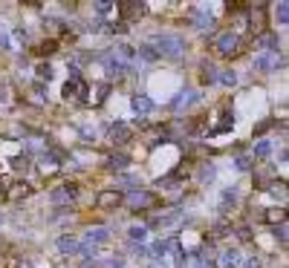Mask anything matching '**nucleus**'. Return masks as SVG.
<instances>
[{
	"instance_id": "obj_1",
	"label": "nucleus",
	"mask_w": 289,
	"mask_h": 268,
	"mask_svg": "<svg viewBox=\"0 0 289 268\" xmlns=\"http://www.w3.org/2000/svg\"><path fill=\"white\" fill-rule=\"evenodd\" d=\"M154 44H156L154 49L159 52V58H162V55H168V58H182V52H185V49H182V41L177 35H156Z\"/></svg>"
},
{
	"instance_id": "obj_2",
	"label": "nucleus",
	"mask_w": 289,
	"mask_h": 268,
	"mask_svg": "<svg viewBox=\"0 0 289 268\" xmlns=\"http://www.w3.org/2000/svg\"><path fill=\"white\" fill-rule=\"evenodd\" d=\"M127 205L133 208V211H148V208L159 205V199H156L154 193H148V190H136V193L127 196Z\"/></svg>"
},
{
	"instance_id": "obj_3",
	"label": "nucleus",
	"mask_w": 289,
	"mask_h": 268,
	"mask_svg": "<svg viewBox=\"0 0 289 268\" xmlns=\"http://www.w3.org/2000/svg\"><path fill=\"white\" fill-rule=\"evenodd\" d=\"M280 66V52H257L254 55V70L257 72H275Z\"/></svg>"
},
{
	"instance_id": "obj_4",
	"label": "nucleus",
	"mask_w": 289,
	"mask_h": 268,
	"mask_svg": "<svg viewBox=\"0 0 289 268\" xmlns=\"http://www.w3.org/2000/svg\"><path fill=\"white\" fill-rule=\"evenodd\" d=\"M237 44H240V41H237L235 32H223V35L214 38V46H217V52H220V55H237V52H240Z\"/></svg>"
},
{
	"instance_id": "obj_5",
	"label": "nucleus",
	"mask_w": 289,
	"mask_h": 268,
	"mask_svg": "<svg viewBox=\"0 0 289 268\" xmlns=\"http://www.w3.org/2000/svg\"><path fill=\"white\" fill-rule=\"evenodd\" d=\"M75 196H78V185H75V182H67L64 188L52 190V202H55V205H64V202H72Z\"/></svg>"
},
{
	"instance_id": "obj_6",
	"label": "nucleus",
	"mask_w": 289,
	"mask_h": 268,
	"mask_svg": "<svg viewBox=\"0 0 289 268\" xmlns=\"http://www.w3.org/2000/svg\"><path fill=\"white\" fill-rule=\"evenodd\" d=\"M99 208H104V211H113V208H119L122 202H125V196L119 193V190H104V193H99Z\"/></svg>"
},
{
	"instance_id": "obj_7",
	"label": "nucleus",
	"mask_w": 289,
	"mask_h": 268,
	"mask_svg": "<svg viewBox=\"0 0 289 268\" xmlns=\"http://www.w3.org/2000/svg\"><path fill=\"white\" fill-rule=\"evenodd\" d=\"M130 124H125V121H116V124L110 127V142L113 144H125V142H130Z\"/></svg>"
},
{
	"instance_id": "obj_8",
	"label": "nucleus",
	"mask_w": 289,
	"mask_h": 268,
	"mask_svg": "<svg viewBox=\"0 0 289 268\" xmlns=\"http://www.w3.org/2000/svg\"><path fill=\"white\" fill-rule=\"evenodd\" d=\"M130 107H133L136 116H151V113H154V101L139 92V95H133V98H130Z\"/></svg>"
},
{
	"instance_id": "obj_9",
	"label": "nucleus",
	"mask_w": 289,
	"mask_h": 268,
	"mask_svg": "<svg viewBox=\"0 0 289 268\" xmlns=\"http://www.w3.org/2000/svg\"><path fill=\"white\" fill-rule=\"evenodd\" d=\"M116 12H119V18H122L119 23H127L130 18L142 15V12H144V6H142V3H119V6H116Z\"/></svg>"
},
{
	"instance_id": "obj_10",
	"label": "nucleus",
	"mask_w": 289,
	"mask_h": 268,
	"mask_svg": "<svg viewBox=\"0 0 289 268\" xmlns=\"http://www.w3.org/2000/svg\"><path fill=\"white\" fill-rule=\"evenodd\" d=\"M263 222L269 225H283V219H286V208H269V211H263L261 214Z\"/></svg>"
},
{
	"instance_id": "obj_11",
	"label": "nucleus",
	"mask_w": 289,
	"mask_h": 268,
	"mask_svg": "<svg viewBox=\"0 0 289 268\" xmlns=\"http://www.w3.org/2000/svg\"><path fill=\"white\" fill-rule=\"evenodd\" d=\"M104 66H107V72H110V75H125V72L130 70V63L119 61L116 55H107V58H104Z\"/></svg>"
},
{
	"instance_id": "obj_12",
	"label": "nucleus",
	"mask_w": 289,
	"mask_h": 268,
	"mask_svg": "<svg viewBox=\"0 0 289 268\" xmlns=\"http://www.w3.org/2000/svg\"><path fill=\"white\" fill-rule=\"evenodd\" d=\"M110 240V231L107 228H93V231H87V245H93V248H96V245H101V242H107Z\"/></svg>"
},
{
	"instance_id": "obj_13",
	"label": "nucleus",
	"mask_w": 289,
	"mask_h": 268,
	"mask_svg": "<svg viewBox=\"0 0 289 268\" xmlns=\"http://www.w3.org/2000/svg\"><path fill=\"white\" fill-rule=\"evenodd\" d=\"M263 29H266V9L257 6V12H252V32L254 35H263Z\"/></svg>"
},
{
	"instance_id": "obj_14",
	"label": "nucleus",
	"mask_w": 289,
	"mask_h": 268,
	"mask_svg": "<svg viewBox=\"0 0 289 268\" xmlns=\"http://www.w3.org/2000/svg\"><path fill=\"white\" fill-rule=\"evenodd\" d=\"M220 265H223V268H237V265H243L240 251H226V254L220 257Z\"/></svg>"
},
{
	"instance_id": "obj_15",
	"label": "nucleus",
	"mask_w": 289,
	"mask_h": 268,
	"mask_svg": "<svg viewBox=\"0 0 289 268\" xmlns=\"http://www.w3.org/2000/svg\"><path fill=\"white\" fill-rule=\"evenodd\" d=\"M194 15V26H199V29H211V23H214V18H211V12H206V9H194L191 12Z\"/></svg>"
},
{
	"instance_id": "obj_16",
	"label": "nucleus",
	"mask_w": 289,
	"mask_h": 268,
	"mask_svg": "<svg viewBox=\"0 0 289 268\" xmlns=\"http://www.w3.org/2000/svg\"><path fill=\"white\" fill-rule=\"evenodd\" d=\"M32 52L41 55V58H46V55H55V52H58V41H55V38H49V41H44L41 46H35Z\"/></svg>"
},
{
	"instance_id": "obj_17",
	"label": "nucleus",
	"mask_w": 289,
	"mask_h": 268,
	"mask_svg": "<svg viewBox=\"0 0 289 268\" xmlns=\"http://www.w3.org/2000/svg\"><path fill=\"white\" fill-rule=\"evenodd\" d=\"M58 251H61V254H75V251H78V240H75V237H61V240H58Z\"/></svg>"
},
{
	"instance_id": "obj_18",
	"label": "nucleus",
	"mask_w": 289,
	"mask_h": 268,
	"mask_svg": "<svg viewBox=\"0 0 289 268\" xmlns=\"http://www.w3.org/2000/svg\"><path fill=\"white\" fill-rule=\"evenodd\" d=\"M136 55L144 58V61H159V52L154 49V44H142L139 49H136Z\"/></svg>"
},
{
	"instance_id": "obj_19",
	"label": "nucleus",
	"mask_w": 289,
	"mask_h": 268,
	"mask_svg": "<svg viewBox=\"0 0 289 268\" xmlns=\"http://www.w3.org/2000/svg\"><path fill=\"white\" fill-rule=\"evenodd\" d=\"M269 153H272V142L269 139H257V144H254V156H257V159H266Z\"/></svg>"
},
{
	"instance_id": "obj_20",
	"label": "nucleus",
	"mask_w": 289,
	"mask_h": 268,
	"mask_svg": "<svg viewBox=\"0 0 289 268\" xmlns=\"http://www.w3.org/2000/svg\"><path fill=\"white\" fill-rule=\"evenodd\" d=\"M127 161H130V159H127L125 153H116V156H110L107 168H110V170H125V168H127Z\"/></svg>"
},
{
	"instance_id": "obj_21",
	"label": "nucleus",
	"mask_w": 289,
	"mask_h": 268,
	"mask_svg": "<svg viewBox=\"0 0 289 268\" xmlns=\"http://www.w3.org/2000/svg\"><path fill=\"white\" fill-rule=\"evenodd\" d=\"M35 75H38L41 81H49V78L55 75V70L49 66V63H38V66H35Z\"/></svg>"
},
{
	"instance_id": "obj_22",
	"label": "nucleus",
	"mask_w": 289,
	"mask_h": 268,
	"mask_svg": "<svg viewBox=\"0 0 289 268\" xmlns=\"http://www.w3.org/2000/svg\"><path fill=\"white\" fill-rule=\"evenodd\" d=\"M177 219H180V211H171L168 216H159V219H156L154 225H156V228H168V225H174Z\"/></svg>"
},
{
	"instance_id": "obj_23",
	"label": "nucleus",
	"mask_w": 289,
	"mask_h": 268,
	"mask_svg": "<svg viewBox=\"0 0 289 268\" xmlns=\"http://www.w3.org/2000/svg\"><path fill=\"white\" fill-rule=\"evenodd\" d=\"M29 193H32V188H29L26 182H23V185H18V188H12V190H9V196H12V199H20V196H29Z\"/></svg>"
},
{
	"instance_id": "obj_24",
	"label": "nucleus",
	"mask_w": 289,
	"mask_h": 268,
	"mask_svg": "<svg viewBox=\"0 0 289 268\" xmlns=\"http://www.w3.org/2000/svg\"><path fill=\"white\" fill-rule=\"evenodd\" d=\"M211 81H217V72L211 63H203V84H211Z\"/></svg>"
},
{
	"instance_id": "obj_25",
	"label": "nucleus",
	"mask_w": 289,
	"mask_h": 268,
	"mask_svg": "<svg viewBox=\"0 0 289 268\" xmlns=\"http://www.w3.org/2000/svg\"><path fill=\"white\" fill-rule=\"evenodd\" d=\"M275 18H278V23H286V20H289V6H286V3H278Z\"/></svg>"
},
{
	"instance_id": "obj_26",
	"label": "nucleus",
	"mask_w": 289,
	"mask_h": 268,
	"mask_svg": "<svg viewBox=\"0 0 289 268\" xmlns=\"http://www.w3.org/2000/svg\"><path fill=\"white\" fill-rule=\"evenodd\" d=\"M171 248H174V262H177V268H182V265H185V251H182L177 242H174Z\"/></svg>"
},
{
	"instance_id": "obj_27",
	"label": "nucleus",
	"mask_w": 289,
	"mask_h": 268,
	"mask_svg": "<svg viewBox=\"0 0 289 268\" xmlns=\"http://www.w3.org/2000/svg\"><path fill=\"white\" fill-rule=\"evenodd\" d=\"M144 237H148V231H144V228H139V225H136V228H130V240H133V242H142Z\"/></svg>"
},
{
	"instance_id": "obj_28",
	"label": "nucleus",
	"mask_w": 289,
	"mask_h": 268,
	"mask_svg": "<svg viewBox=\"0 0 289 268\" xmlns=\"http://www.w3.org/2000/svg\"><path fill=\"white\" fill-rule=\"evenodd\" d=\"M272 233H275V240H278V242H286V225H275Z\"/></svg>"
},
{
	"instance_id": "obj_29",
	"label": "nucleus",
	"mask_w": 289,
	"mask_h": 268,
	"mask_svg": "<svg viewBox=\"0 0 289 268\" xmlns=\"http://www.w3.org/2000/svg\"><path fill=\"white\" fill-rule=\"evenodd\" d=\"M220 81H223V84H228V87H235V84H237V75L232 70H226L223 75H220Z\"/></svg>"
},
{
	"instance_id": "obj_30",
	"label": "nucleus",
	"mask_w": 289,
	"mask_h": 268,
	"mask_svg": "<svg viewBox=\"0 0 289 268\" xmlns=\"http://www.w3.org/2000/svg\"><path fill=\"white\" fill-rule=\"evenodd\" d=\"M235 164H237V170H249V168H252V161L246 159V156H240V159H235Z\"/></svg>"
},
{
	"instance_id": "obj_31",
	"label": "nucleus",
	"mask_w": 289,
	"mask_h": 268,
	"mask_svg": "<svg viewBox=\"0 0 289 268\" xmlns=\"http://www.w3.org/2000/svg\"><path fill=\"white\" fill-rule=\"evenodd\" d=\"M110 9H113V3H107V0H101V3H96V12H101V15H107Z\"/></svg>"
},
{
	"instance_id": "obj_32",
	"label": "nucleus",
	"mask_w": 289,
	"mask_h": 268,
	"mask_svg": "<svg viewBox=\"0 0 289 268\" xmlns=\"http://www.w3.org/2000/svg\"><path fill=\"white\" fill-rule=\"evenodd\" d=\"M0 49H9V35L0 29Z\"/></svg>"
},
{
	"instance_id": "obj_33",
	"label": "nucleus",
	"mask_w": 289,
	"mask_h": 268,
	"mask_svg": "<svg viewBox=\"0 0 289 268\" xmlns=\"http://www.w3.org/2000/svg\"><path fill=\"white\" fill-rule=\"evenodd\" d=\"M246 268H261V262H257V259H249V262H246Z\"/></svg>"
},
{
	"instance_id": "obj_34",
	"label": "nucleus",
	"mask_w": 289,
	"mask_h": 268,
	"mask_svg": "<svg viewBox=\"0 0 289 268\" xmlns=\"http://www.w3.org/2000/svg\"><path fill=\"white\" fill-rule=\"evenodd\" d=\"M151 268H165V265H162V262H154V265H151Z\"/></svg>"
}]
</instances>
